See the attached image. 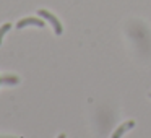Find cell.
<instances>
[{"label":"cell","mask_w":151,"mask_h":138,"mask_svg":"<svg viewBox=\"0 0 151 138\" xmlns=\"http://www.w3.org/2000/svg\"><path fill=\"white\" fill-rule=\"evenodd\" d=\"M37 15H39L41 18H44L46 21H49L50 24H52V28H54V33L57 34V36H60V34L63 33V28H62V23L59 21V18L55 17V15H52L50 12H47V10H44V8H41L39 12H37Z\"/></svg>","instance_id":"6da1fadb"},{"label":"cell","mask_w":151,"mask_h":138,"mask_svg":"<svg viewBox=\"0 0 151 138\" xmlns=\"http://www.w3.org/2000/svg\"><path fill=\"white\" fill-rule=\"evenodd\" d=\"M26 26H37V28H44L46 23H44L41 18H34V17H28V18H23L17 23V28L21 29V28H26Z\"/></svg>","instance_id":"7a4b0ae2"},{"label":"cell","mask_w":151,"mask_h":138,"mask_svg":"<svg viewBox=\"0 0 151 138\" xmlns=\"http://www.w3.org/2000/svg\"><path fill=\"white\" fill-rule=\"evenodd\" d=\"M135 127V122L133 120H128V122H125V124H122L120 127L117 128V130L114 132V135H112V138H120L122 135L125 133L127 130H130V128H133Z\"/></svg>","instance_id":"3957f363"},{"label":"cell","mask_w":151,"mask_h":138,"mask_svg":"<svg viewBox=\"0 0 151 138\" xmlns=\"http://www.w3.org/2000/svg\"><path fill=\"white\" fill-rule=\"evenodd\" d=\"M20 78L13 75H2V85H18Z\"/></svg>","instance_id":"277c9868"},{"label":"cell","mask_w":151,"mask_h":138,"mask_svg":"<svg viewBox=\"0 0 151 138\" xmlns=\"http://www.w3.org/2000/svg\"><path fill=\"white\" fill-rule=\"evenodd\" d=\"M10 28H12L10 23H5V24H2V26H0V44H2V41H4L5 34L10 31Z\"/></svg>","instance_id":"5b68a950"},{"label":"cell","mask_w":151,"mask_h":138,"mask_svg":"<svg viewBox=\"0 0 151 138\" xmlns=\"http://www.w3.org/2000/svg\"><path fill=\"white\" fill-rule=\"evenodd\" d=\"M57 138H67V137H65V135H63V133H60V135H59V137H57Z\"/></svg>","instance_id":"8992f818"},{"label":"cell","mask_w":151,"mask_h":138,"mask_svg":"<svg viewBox=\"0 0 151 138\" xmlns=\"http://www.w3.org/2000/svg\"><path fill=\"white\" fill-rule=\"evenodd\" d=\"M0 85H2V75H0Z\"/></svg>","instance_id":"52a82bcc"},{"label":"cell","mask_w":151,"mask_h":138,"mask_svg":"<svg viewBox=\"0 0 151 138\" xmlns=\"http://www.w3.org/2000/svg\"><path fill=\"white\" fill-rule=\"evenodd\" d=\"M0 138H7V137H0Z\"/></svg>","instance_id":"ba28073f"},{"label":"cell","mask_w":151,"mask_h":138,"mask_svg":"<svg viewBox=\"0 0 151 138\" xmlns=\"http://www.w3.org/2000/svg\"><path fill=\"white\" fill-rule=\"evenodd\" d=\"M150 96H151V94H150Z\"/></svg>","instance_id":"9c48e42d"}]
</instances>
